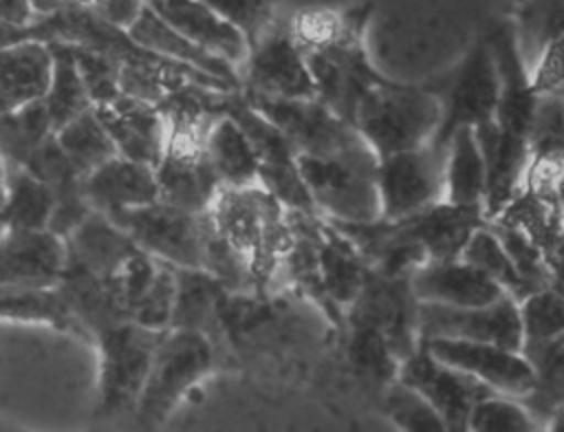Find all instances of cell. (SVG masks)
Masks as SVG:
<instances>
[{
	"label": "cell",
	"instance_id": "cell-28",
	"mask_svg": "<svg viewBox=\"0 0 564 432\" xmlns=\"http://www.w3.org/2000/svg\"><path fill=\"white\" fill-rule=\"evenodd\" d=\"M205 156L223 190L258 185V156L245 132L225 115L207 130Z\"/></svg>",
	"mask_w": 564,
	"mask_h": 432
},
{
	"label": "cell",
	"instance_id": "cell-18",
	"mask_svg": "<svg viewBox=\"0 0 564 432\" xmlns=\"http://www.w3.org/2000/svg\"><path fill=\"white\" fill-rule=\"evenodd\" d=\"M408 282L419 304L467 309L505 298L489 278L460 258L425 262L408 276Z\"/></svg>",
	"mask_w": 564,
	"mask_h": 432
},
{
	"label": "cell",
	"instance_id": "cell-3",
	"mask_svg": "<svg viewBox=\"0 0 564 432\" xmlns=\"http://www.w3.org/2000/svg\"><path fill=\"white\" fill-rule=\"evenodd\" d=\"M441 123V106L427 86L383 79L366 93L352 128L377 159L430 143Z\"/></svg>",
	"mask_w": 564,
	"mask_h": 432
},
{
	"label": "cell",
	"instance_id": "cell-35",
	"mask_svg": "<svg viewBox=\"0 0 564 432\" xmlns=\"http://www.w3.org/2000/svg\"><path fill=\"white\" fill-rule=\"evenodd\" d=\"M55 141L82 176L90 174L95 168L117 156L110 137L93 108L62 126L55 132Z\"/></svg>",
	"mask_w": 564,
	"mask_h": 432
},
{
	"label": "cell",
	"instance_id": "cell-45",
	"mask_svg": "<svg viewBox=\"0 0 564 432\" xmlns=\"http://www.w3.org/2000/svg\"><path fill=\"white\" fill-rule=\"evenodd\" d=\"M73 51L75 66L79 71V77L84 82V88L88 93V99L93 106H104L115 101L121 90H119V62L106 53L84 48L68 44Z\"/></svg>",
	"mask_w": 564,
	"mask_h": 432
},
{
	"label": "cell",
	"instance_id": "cell-46",
	"mask_svg": "<svg viewBox=\"0 0 564 432\" xmlns=\"http://www.w3.org/2000/svg\"><path fill=\"white\" fill-rule=\"evenodd\" d=\"M529 86L540 95H555L562 90V40L544 48V53L529 68Z\"/></svg>",
	"mask_w": 564,
	"mask_h": 432
},
{
	"label": "cell",
	"instance_id": "cell-50",
	"mask_svg": "<svg viewBox=\"0 0 564 432\" xmlns=\"http://www.w3.org/2000/svg\"><path fill=\"white\" fill-rule=\"evenodd\" d=\"M7 225H4V190H2V183H0V236L4 234Z\"/></svg>",
	"mask_w": 564,
	"mask_h": 432
},
{
	"label": "cell",
	"instance_id": "cell-21",
	"mask_svg": "<svg viewBox=\"0 0 564 432\" xmlns=\"http://www.w3.org/2000/svg\"><path fill=\"white\" fill-rule=\"evenodd\" d=\"M148 4L172 29L209 55L231 64L236 71L245 62L247 42L242 35L220 15H216L203 0H148Z\"/></svg>",
	"mask_w": 564,
	"mask_h": 432
},
{
	"label": "cell",
	"instance_id": "cell-42",
	"mask_svg": "<svg viewBox=\"0 0 564 432\" xmlns=\"http://www.w3.org/2000/svg\"><path fill=\"white\" fill-rule=\"evenodd\" d=\"M381 410L399 432H452L421 397H416L399 381H392L383 388Z\"/></svg>",
	"mask_w": 564,
	"mask_h": 432
},
{
	"label": "cell",
	"instance_id": "cell-36",
	"mask_svg": "<svg viewBox=\"0 0 564 432\" xmlns=\"http://www.w3.org/2000/svg\"><path fill=\"white\" fill-rule=\"evenodd\" d=\"M549 421L538 419L520 399L491 392L474 406L465 432H544Z\"/></svg>",
	"mask_w": 564,
	"mask_h": 432
},
{
	"label": "cell",
	"instance_id": "cell-44",
	"mask_svg": "<svg viewBox=\"0 0 564 432\" xmlns=\"http://www.w3.org/2000/svg\"><path fill=\"white\" fill-rule=\"evenodd\" d=\"M216 15L231 24L247 48L256 44L275 22L280 0H203Z\"/></svg>",
	"mask_w": 564,
	"mask_h": 432
},
{
	"label": "cell",
	"instance_id": "cell-31",
	"mask_svg": "<svg viewBox=\"0 0 564 432\" xmlns=\"http://www.w3.org/2000/svg\"><path fill=\"white\" fill-rule=\"evenodd\" d=\"M562 20L564 0H518L511 31L527 73L546 46L562 40Z\"/></svg>",
	"mask_w": 564,
	"mask_h": 432
},
{
	"label": "cell",
	"instance_id": "cell-10",
	"mask_svg": "<svg viewBox=\"0 0 564 432\" xmlns=\"http://www.w3.org/2000/svg\"><path fill=\"white\" fill-rule=\"evenodd\" d=\"M240 88L271 99H311L313 79L302 48L291 35L289 24L275 22L256 44L238 68Z\"/></svg>",
	"mask_w": 564,
	"mask_h": 432
},
{
	"label": "cell",
	"instance_id": "cell-24",
	"mask_svg": "<svg viewBox=\"0 0 564 432\" xmlns=\"http://www.w3.org/2000/svg\"><path fill=\"white\" fill-rule=\"evenodd\" d=\"M53 57L46 42L24 40L0 48V115L42 101Z\"/></svg>",
	"mask_w": 564,
	"mask_h": 432
},
{
	"label": "cell",
	"instance_id": "cell-38",
	"mask_svg": "<svg viewBox=\"0 0 564 432\" xmlns=\"http://www.w3.org/2000/svg\"><path fill=\"white\" fill-rule=\"evenodd\" d=\"M487 227L522 276V280L533 289H544V287H562L560 273H555L542 251L516 227L500 223V220H487Z\"/></svg>",
	"mask_w": 564,
	"mask_h": 432
},
{
	"label": "cell",
	"instance_id": "cell-2",
	"mask_svg": "<svg viewBox=\"0 0 564 432\" xmlns=\"http://www.w3.org/2000/svg\"><path fill=\"white\" fill-rule=\"evenodd\" d=\"M209 218L218 236L242 258L253 289H267L280 276L293 245L286 209L260 185L220 190Z\"/></svg>",
	"mask_w": 564,
	"mask_h": 432
},
{
	"label": "cell",
	"instance_id": "cell-6",
	"mask_svg": "<svg viewBox=\"0 0 564 432\" xmlns=\"http://www.w3.org/2000/svg\"><path fill=\"white\" fill-rule=\"evenodd\" d=\"M161 335L163 331H148L132 322H121L93 337L99 350L97 421L110 423L132 417Z\"/></svg>",
	"mask_w": 564,
	"mask_h": 432
},
{
	"label": "cell",
	"instance_id": "cell-14",
	"mask_svg": "<svg viewBox=\"0 0 564 432\" xmlns=\"http://www.w3.org/2000/svg\"><path fill=\"white\" fill-rule=\"evenodd\" d=\"M394 381L421 397L452 432H465L474 406L491 395L469 375L432 357L421 344L399 364Z\"/></svg>",
	"mask_w": 564,
	"mask_h": 432
},
{
	"label": "cell",
	"instance_id": "cell-4",
	"mask_svg": "<svg viewBox=\"0 0 564 432\" xmlns=\"http://www.w3.org/2000/svg\"><path fill=\"white\" fill-rule=\"evenodd\" d=\"M377 163L361 137L328 156H297L315 212L328 223H370L381 216Z\"/></svg>",
	"mask_w": 564,
	"mask_h": 432
},
{
	"label": "cell",
	"instance_id": "cell-25",
	"mask_svg": "<svg viewBox=\"0 0 564 432\" xmlns=\"http://www.w3.org/2000/svg\"><path fill=\"white\" fill-rule=\"evenodd\" d=\"M520 229L560 273L562 256V198L520 187L509 203L491 218Z\"/></svg>",
	"mask_w": 564,
	"mask_h": 432
},
{
	"label": "cell",
	"instance_id": "cell-40",
	"mask_svg": "<svg viewBox=\"0 0 564 432\" xmlns=\"http://www.w3.org/2000/svg\"><path fill=\"white\" fill-rule=\"evenodd\" d=\"M518 320L522 331V342H538V339H553L564 335V298L562 287H544L520 302Z\"/></svg>",
	"mask_w": 564,
	"mask_h": 432
},
{
	"label": "cell",
	"instance_id": "cell-7",
	"mask_svg": "<svg viewBox=\"0 0 564 432\" xmlns=\"http://www.w3.org/2000/svg\"><path fill=\"white\" fill-rule=\"evenodd\" d=\"M441 106V123L434 143L447 148L456 130H478L491 123L498 101V73L485 35H480L460 62L434 86H427Z\"/></svg>",
	"mask_w": 564,
	"mask_h": 432
},
{
	"label": "cell",
	"instance_id": "cell-33",
	"mask_svg": "<svg viewBox=\"0 0 564 432\" xmlns=\"http://www.w3.org/2000/svg\"><path fill=\"white\" fill-rule=\"evenodd\" d=\"M7 229H46L53 212V192L26 170H9L2 179Z\"/></svg>",
	"mask_w": 564,
	"mask_h": 432
},
{
	"label": "cell",
	"instance_id": "cell-34",
	"mask_svg": "<svg viewBox=\"0 0 564 432\" xmlns=\"http://www.w3.org/2000/svg\"><path fill=\"white\" fill-rule=\"evenodd\" d=\"M460 260L478 269L513 302H520L522 298L533 293V289L522 280V276L518 273V269L513 267V262L509 260V256L505 253V249L487 227V220L465 242L460 251Z\"/></svg>",
	"mask_w": 564,
	"mask_h": 432
},
{
	"label": "cell",
	"instance_id": "cell-52",
	"mask_svg": "<svg viewBox=\"0 0 564 432\" xmlns=\"http://www.w3.org/2000/svg\"><path fill=\"white\" fill-rule=\"evenodd\" d=\"M145 2H148V0H145Z\"/></svg>",
	"mask_w": 564,
	"mask_h": 432
},
{
	"label": "cell",
	"instance_id": "cell-16",
	"mask_svg": "<svg viewBox=\"0 0 564 432\" xmlns=\"http://www.w3.org/2000/svg\"><path fill=\"white\" fill-rule=\"evenodd\" d=\"M64 260L59 236L46 229H4L0 236V291L55 289Z\"/></svg>",
	"mask_w": 564,
	"mask_h": 432
},
{
	"label": "cell",
	"instance_id": "cell-13",
	"mask_svg": "<svg viewBox=\"0 0 564 432\" xmlns=\"http://www.w3.org/2000/svg\"><path fill=\"white\" fill-rule=\"evenodd\" d=\"M419 342L456 339L496 344L509 350H520L522 331L518 306L511 298H500L485 306L449 309L434 304H419L416 309Z\"/></svg>",
	"mask_w": 564,
	"mask_h": 432
},
{
	"label": "cell",
	"instance_id": "cell-27",
	"mask_svg": "<svg viewBox=\"0 0 564 432\" xmlns=\"http://www.w3.org/2000/svg\"><path fill=\"white\" fill-rule=\"evenodd\" d=\"M485 192L487 174L478 139L469 128L456 130L445 148L443 203L482 212Z\"/></svg>",
	"mask_w": 564,
	"mask_h": 432
},
{
	"label": "cell",
	"instance_id": "cell-26",
	"mask_svg": "<svg viewBox=\"0 0 564 432\" xmlns=\"http://www.w3.org/2000/svg\"><path fill=\"white\" fill-rule=\"evenodd\" d=\"M319 276L330 304L344 315L359 295L370 267L355 245L322 218L319 234Z\"/></svg>",
	"mask_w": 564,
	"mask_h": 432
},
{
	"label": "cell",
	"instance_id": "cell-29",
	"mask_svg": "<svg viewBox=\"0 0 564 432\" xmlns=\"http://www.w3.org/2000/svg\"><path fill=\"white\" fill-rule=\"evenodd\" d=\"M229 295L209 273L176 269V300L170 328L198 331L212 339V331L223 315V300Z\"/></svg>",
	"mask_w": 564,
	"mask_h": 432
},
{
	"label": "cell",
	"instance_id": "cell-49",
	"mask_svg": "<svg viewBox=\"0 0 564 432\" xmlns=\"http://www.w3.org/2000/svg\"><path fill=\"white\" fill-rule=\"evenodd\" d=\"M31 7H33V13L37 18H44V15H51L55 11H59L64 4H68L70 0H29Z\"/></svg>",
	"mask_w": 564,
	"mask_h": 432
},
{
	"label": "cell",
	"instance_id": "cell-11",
	"mask_svg": "<svg viewBox=\"0 0 564 432\" xmlns=\"http://www.w3.org/2000/svg\"><path fill=\"white\" fill-rule=\"evenodd\" d=\"M242 95L286 137L297 156H328L359 139V132L326 108L317 97L271 99L245 90Z\"/></svg>",
	"mask_w": 564,
	"mask_h": 432
},
{
	"label": "cell",
	"instance_id": "cell-19",
	"mask_svg": "<svg viewBox=\"0 0 564 432\" xmlns=\"http://www.w3.org/2000/svg\"><path fill=\"white\" fill-rule=\"evenodd\" d=\"M64 267L110 280L139 251L130 236L99 212H90L66 238Z\"/></svg>",
	"mask_w": 564,
	"mask_h": 432
},
{
	"label": "cell",
	"instance_id": "cell-15",
	"mask_svg": "<svg viewBox=\"0 0 564 432\" xmlns=\"http://www.w3.org/2000/svg\"><path fill=\"white\" fill-rule=\"evenodd\" d=\"M419 344L438 361L469 375L496 395L522 399L533 390V372L520 350L456 339H432Z\"/></svg>",
	"mask_w": 564,
	"mask_h": 432
},
{
	"label": "cell",
	"instance_id": "cell-22",
	"mask_svg": "<svg viewBox=\"0 0 564 432\" xmlns=\"http://www.w3.org/2000/svg\"><path fill=\"white\" fill-rule=\"evenodd\" d=\"M126 33L137 46L145 48L148 53H154L170 62L189 66L198 73H205V75L223 82L225 86H229L234 90H240V77L231 64L198 48L194 42H189L185 35H181L176 29H172L161 15H156L148 2Z\"/></svg>",
	"mask_w": 564,
	"mask_h": 432
},
{
	"label": "cell",
	"instance_id": "cell-41",
	"mask_svg": "<svg viewBox=\"0 0 564 432\" xmlns=\"http://www.w3.org/2000/svg\"><path fill=\"white\" fill-rule=\"evenodd\" d=\"M2 320H46L59 328L82 333L70 317L57 287L37 291H0Z\"/></svg>",
	"mask_w": 564,
	"mask_h": 432
},
{
	"label": "cell",
	"instance_id": "cell-51",
	"mask_svg": "<svg viewBox=\"0 0 564 432\" xmlns=\"http://www.w3.org/2000/svg\"><path fill=\"white\" fill-rule=\"evenodd\" d=\"M2 179H4V168H2V161H0V183H2Z\"/></svg>",
	"mask_w": 564,
	"mask_h": 432
},
{
	"label": "cell",
	"instance_id": "cell-20",
	"mask_svg": "<svg viewBox=\"0 0 564 432\" xmlns=\"http://www.w3.org/2000/svg\"><path fill=\"white\" fill-rule=\"evenodd\" d=\"M82 190L90 209L110 218L156 201L154 168L117 154L86 174Z\"/></svg>",
	"mask_w": 564,
	"mask_h": 432
},
{
	"label": "cell",
	"instance_id": "cell-17",
	"mask_svg": "<svg viewBox=\"0 0 564 432\" xmlns=\"http://www.w3.org/2000/svg\"><path fill=\"white\" fill-rule=\"evenodd\" d=\"M93 110L119 156L152 168L159 163L167 139V126L156 106L119 95L110 104L93 106Z\"/></svg>",
	"mask_w": 564,
	"mask_h": 432
},
{
	"label": "cell",
	"instance_id": "cell-9",
	"mask_svg": "<svg viewBox=\"0 0 564 432\" xmlns=\"http://www.w3.org/2000/svg\"><path fill=\"white\" fill-rule=\"evenodd\" d=\"M445 148L430 141L377 163L379 218L399 220L443 201Z\"/></svg>",
	"mask_w": 564,
	"mask_h": 432
},
{
	"label": "cell",
	"instance_id": "cell-53",
	"mask_svg": "<svg viewBox=\"0 0 564 432\" xmlns=\"http://www.w3.org/2000/svg\"><path fill=\"white\" fill-rule=\"evenodd\" d=\"M0 432H2V430H0Z\"/></svg>",
	"mask_w": 564,
	"mask_h": 432
},
{
	"label": "cell",
	"instance_id": "cell-39",
	"mask_svg": "<svg viewBox=\"0 0 564 432\" xmlns=\"http://www.w3.org/2000/svg\"><path fill=\"white\" fill-rule=\"evenodd\" d=\"M527 148L529 161L564 159V93L540 95L535 99Z\"/></svg>",
	"mask_w": 564,
	"mask_h": 432
},
{
	"label": "cell",
	"instance_id": "cell-23",
	"mask_svg": "<svg viewBox=\"0 0 564 432\" xmlns=\"http://www.w3.org/2000/svg\"><path fill=\"white\" fill-rule=\"evenodd\" d=\"M399 220L423 251L425 262H436L460 258L469 236L485 223V214L441 201Z\"/></svg>",
	"mask_w": 564,
	"mask_h": 432
},
{
	"label": "cell",
	"instance_id": "cell-30",
	"mask_svg": "<svg viewBox=\"0 0 564 432\" xmlns=\"http://www.w3.org/2000/svg\"><path fill=\"white\" fill-rule=\"evenodd\" d=\"M46 44L51 48L53 68H51V82H48L46 95L42 97V104L46 108L53 132H57L62 126H66L75 117L90 110L93 104L88 99V93L75 66L70 46L64 42H46Z\"/></svg>",
	"mask_w": 564,
	"mask_h": 432
},
{
	"label": "cell",
	"instance_id": "cell-12",
	"mask_svg": "<svg viewBox=\"0 0 564 432\" xmlns=\"http://www.w3.org/2000/svg\"><path fill=\"white\" fill-rule=\"evenodd\" d=\"M416 309L408 276L390 278L370 269L359 295L344 313V326L348 322L372 326L401 364L419 346Z\"/></svg>",
	"mask_w": 564,
	"mask_h": 432
},
{
	"label": "cell",
	"instance_id": "cell-48",
	"mask_svg": "<svg viewBox=\"0 0 564 432\" xmlns=\"http://www.w3.org/2000/svg\"><path fill=\"white\" fill-rule=\"evenodd\" d=\"M35 13L29 0H0V24L24 29L35 22Z\"/></svg>",
	"mask_w": 564,
	"mask_h": 432
},
{
	"label": "cell",
	"instance_id": "cell-37",
	"mask_svg": "<svg viewBox=\"0 0 564 432\" xmlns=\"http://www.w3.org/2000/svg\"><path fill=\"white\" fill-rule=\"evenodd\" d=\"M344 333L348 335V355L355 370L381 388L390 386L397 379L399 361L394 359L381 333L372 326L355 322H348Z\"/></svg>",
	"mask_w": 564,
	"mask_h": 432
},
{
	"label": "cell",
	"instance_id": "cell-1",
	"mask_svg": "<svg viewBox=\"0 0 564 432\" xmlns=\"http://www.w3.org/2000/svg\"><path fill=\"white\" fill-rule=\"evenodd\" d=\"M370 11V4L344 11L313 9L289 22L304 53L315 97L350 126L366 93L386 79L372 66L364 44Z\"/></svg>",
	"mask_w": 564,
	"mask_h": 432
},
{
	"label": "cell",
	"instance_id": "cell-47",
	"mask_svg": "<svg viewBox=\"0 0 564 432\" xmlns=\"http://www.w3.org/2000/svg\"><path fill=\"white\" fill-rule=\"evenodd\" d=\"M145 0H95L88 11H93L99 20L121 31H128L130 24L143 11Z\"/></svg>",
	"mask_w": 564,
	"mask_h": 432
},
{
	"label": "cell",
	"instance_id": "cell-5",
	"mask_svg": "<svg viewBox=\"0 0 564 432\" xmlns=\"http://www.w3.org/2000/svg\"><path fill=\"white\" fill-rule=\"evenodd\" d=\"M214 344L198 331H163L132 412L137 432H154L214 368Z\"/></svg>",
	"mask_w": 564,
	"mask_h": 432
},
{
	"label": "cell",
	"instance_id": "cell-32",
	"mask_svg": "<svg viewBox=\"0 0 564 432\" xmlns=\"http://www.w3.org/2000/svg\"><path fill=\"white\" fill-rule=\"evenodd\" d=\"M53 134L42 101L0 115V161L4 172L22 170L31 154Z\"/></svg>",
	"mask_w": 564,
	"mask_h": 432
},
{
	"label": "cell",
	"instance_id": "cell-43",
	"mask_svg": "<svg viewBox=\"0 0 564 432\" xmlns=\"http://www.w3.org/2000/svg\"><path fill=\"white\" fill-rule=\"evenodd\" d=\"M174 300H176V269L159 262L156 273L141 295V300L134 304L130 313V322L148 328V331H167L174 313Z\"/></svg>",
	"mask_w": 564,
	"mask_h": 432
},
{
	"label": "cell",
	"instance_id": "cell-8",
	"mask_svg": "<svg viewBox=\"0 0 564 432\" xmlns=\"http://www.w3.org/2000/svg\"><path fill=\"white\" fill-rule=\"evenodd\" d=\"M108 218V216H106ZM110 220L148 256L174 269L203 271L209 212L189 214L161 201L119 212Z\"/></svg>",
	"mask_w": 564,
	"mask_h": 432
}]
</instances>
